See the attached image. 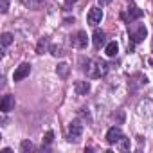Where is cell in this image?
<instances>
[{"label":"cell","mask_w":153,"mask_h":153,"mask_svg":"<svg viewBox=\"0 0 153 153\" xmlns=\"http://www.w3.org/2000/svg\"><path fill=\"white\" fill-rule=\"evenodd\" d=\"M149 63H151V67H153V59H151V61H149Z\"/></svg>","instance_id":"obj_24"},{"label":"cell","mask_w":153,"mask_h":153,"mask_svg":"<svg viewBox=\"0 0 153 153\" xmlns=\"http://www.w3.org/2000/svg\"><path fill=\"white\" fill-rule=\"evenodd\" d=\"M0 7H2V9H0V11H2V13H7V0H0Z\"/></svg>","instance_id":"obj_21"},{"label":"cell","mask_w":153,"mask_h":153,"mask_svg":"<svg viewBox=\"0 0 153 153\" xmlns=\"http://www.w3.org/2000/svg\"><path fill=\"white\" fill-rule=\"evenodd\" d=\"M123 137V131H121V128H117V126H112L108 131H106V142L108 144H117V140Z\"/></svg>","instance_id":"obj_7"},{"label":"cell","mask_w":153,"mask_h":153,"mask_svg":"<svg viewBox=\"0 0 153 153\" xmlns=\"http://www.w3.org/2000/svg\"><path fill=\"white\" fill-rule=\"evenodd\" d=\"M151 49H153V42H151Z\"/></svg>","instance_id":"obj_25"},{"label":"cell","mask_w":153,"mask_h":153,"mask_svg":"<svg viewBox=\"0 0 153 153\" xmlns=\"http://www.w3.org/2000/svg\"><path fill=\"white\" fill-rule=\"evenodd\" d=\"M25 4H27L31 9H40V7L45 4V0H25Z\"/></svg>","instance_id":"obj_15"},{"label":"cell","mask_w":153,"mask_h":153,"mask_svg":"<svg viewBox=\"0 0 153 153\" xmlns=\"http://www.w3.org/2000/svg\"><path fill=\"white\" fill-rule=\"evenodd\" d=\"M92 67H87V70L90 72V78H103L108 72V63L103 61V59H94L90 61Z\"/></svg>","instance_id":"obj_1"},{"label":"cell","mask_w":153,"mask_h":153,"mask_svg":"<svg viewBox=\"0 0 153 153\" xmlns=\"http://www.w3.org/2000/svg\"><path fill=\"white\" fill-rule=\"evenodd\" d=\"M76 2H78V0H67V2H65V6L68 7V6H72V4H76Z\"/></svg>","instance_id":"obj_22"},{"label":"cell","mask_w":153,"mask_h":153,"mask_svg":"<svg viewBox=\"0 0 153 153\" xmlns=\"http://www.w3.org/2000/svg\"><path fill=\"white\" fill-rule=\"evenodd\" d=\"M70 42H72V47H76V49H85L87 43H88V36H87L85 31H78V33L72 36Z\"/></svg>","instance_id":"obj_3"},{"label":"cell","mask_w":153,"mask_h":153,"mask_svg":"<svg viewBox=\"0 0 153 153\" xmlns=\"http://www.w3.org/2000/svg\"><path fill=\"white\" fill-rule=\"evenodd\" d=\"M81 135H83V124L79 121H74L68 124V140L70 142H79Z\"/></svg>","instance_id":"obj_2"},{"label":"cell","mask_w":153,"mask_h":153,"mask_svg":"<svg viewBox=\"0 0 153 153\" xmlns=\"http://www.w3.org/2000/svg\"><path fill=\"white\" fill-rule=\"evenodd\" d=\"M115 146H117L121 151H126V149H130V139H126V137L123 135V137L117 140V144H115Z\"/></svg>","instance_id":"obj_14"},{"label":"cell","mask_w":153,"mask_h":153,"mask_svg":"<svg viewBox=\"0 0 153 153\" xmlns=\"http://www.w3.org/2000/svg\"><path fill=\"white\" fill-rule=\"evenodd\" d=\"M31 74V63H22L20 67H16L15 74H13V81H22Z\"/></svg>","instance_id":"obj_4"},{"label":"cell","mask_w":153,"mask_h":153,"mask_svg":"<svg viewBox=\"0 0 153 153\" xmlns=\"http://www.w3.org/2000/svg\"><path fill=\"white\" fill-rule=\"evenodd\" d=\"M20 149H22V153H29V151H33V149H34V146H33V142L24 140V142L20 144Z\"/></svg>","instance_id":"obj_17"},{"label":"cell","mask_w":153,"mask_h":153,"mask_svg":"<svg viewBox=\"0 0 153 153\" xmlns=\"http://www.w3.org/2000/svg\"><path fill=\"white\" fill-rule=\"evenodd\" d=\"M74 88H76V94L78 96H87L90 92V83L88 81H76Z\"/></svg>","instance_id":"obj_10"},{"label":"cell","mask_w":153,"mask_h":153,"mask_svg":"<svg viewBox=\"0 0 153 153\" xmlns=\"http://www.w3.org/2000/svg\"><path fill=\"white\" fill-rule=\"evenodd\" d=\"M79 117H83V119H87V121L90 123V114L87 112V108H81V112H79Z\"/></svg>","instance_id":"obj_20"},{"label":"cell","mask_w":153,"mask_h":153,"mask_svg":"<svg viewBox=\"0 0 153 153\" xmlns=\"http://www.w3.org/2000/svg\"><path fill=\"white\" fill-rule=\"evenodd\" d=\"M146 34H148V29H146V25H137V29L130 33L131 43H140V42L146 38Z\"/></svg>","instance_id":"obj_6"},{"label":"cell","mask_w":153,"mask_h":153,"mask_svg":"<svg viewBox=\"0 0 153 153\" xmlns=\"http://www.w3.org/2000/svg\"><path fill=\"white\" fill-rule=\"evenodd\" d=\"M87 20H88V24L90 25H97V24H101V20H103V9L101 7H92L90 11H88V15H87Z\"/></svg>","instance_id":"obj_5"},{"label":"cell","mask_w":153,"mask_h":153,"mask_svg":"<svg viewBox=\"0 0 153 153\" xmlns=\"http://www.w3.org/2000/svg\"><path fill=\"white\" fill-rule=\"evenodd\" d=\"M11 43H13V34L11 33H4L2 34V45L4 47H9Z\"/></svg>","instance_id":"obj_16"},{"label":"cell","mask_w":153,"mask_h":153,"mask_svg":"<svg viewBox=\"0 0 153 153\" xmlns=\"http://www.w3.org/2000/svg\"><path fill=\"white\" fill-rule=\"evenodd\" d=\"M52 140H54V133H52V131H47V135H45V140H43V146H49V144H52Z\"/></svg>","instance_id":"obj_19"},{"label":"cell","mask_w":153,"mask_h":153,"mask_svg":"<svg viewBox=\"0 0 153 153\" xmlns=\"http://www.w3.org/2000/svg\"><path fill=\"white\" fill-rule=\"evenodd\" d=\"M105 42H106L105 33L99 31V29H96V31H94V36H92V43H94V47H96V49H101V45H105Z\"/></svg>","instance_id":"obj_11"},{"label":"cell","mask_w":153,"mask_h":153,"mask_svg":"<svg viewBox=\"0 0 153 153\" xmlns=\"http://www.w3.org/2000/svg\"><path fill=\"white\" fill-rule=\"evenodd\" d=\"M105 52H106V56H110V58H114V56H117V52H119V45H117L115 42H110V43L106 45V49H105Z\"/></svg>","instance_id":"obj_12"},{"label":"cell","mask_w":153,"mask_h":153,"mask_svg":"<svg viewBox=\"0 0 153 153\" xmlns=\"http://www.w3.org/2000/svg\"><path fill=\"white\" fill-rule=\"evenodd\" d=\"M142 15H144V13H142V9H139L137 6H131V7L128 9V16H126V15H123V18H124V20H128V24H130V22L139 20Z\"/></svg>","instance_id":"obj_8"},{"label":"cell","mask_w":153,"mask_h":153,"mask_svg":"<svg viewBox=\"0 0 153 153\" xmlns=\"http://www.w3.org/2000/svg\"><path fill=\"white\" fill-rule=\"evenodd\" d=\"M68 70H70V67L67 65V63H59L58 67H56V72H58V76H59V78H67V76H68Z\"/></svg>","instance_id":"obj_13"},{"label":"cell","mask_w":153,"mask_h":153,"mask_svg":"<svg viewBox=\"0 0 153 153\" xmlns=\"http://www.w3.org/2000/svg\"><path fill=\"white\" fill-rule=\"evenodd\" d=\"M51 52H52L54 56H63V54H65L63 47H59V45H52V47H51Z\"/></svg>","instance_id":"obj_18"},{"label":"cell","mask_w":153,"mask_h":153,"mask_svg":"<svg viewBox=\"0 0 153 153\" xmlns=\"http://www.w3.org/2000/svg\"><path fill=\"white\" fill-rule=\"evenodd\" d=\"M13 108H15V97L13 96H4L2 101H0V110H2L4 114H7Z\"/></svg>","instance_id":"obj_9"},{"label":"cell","mask_w":153,"mask_h":153,"mask_svg":"<svg viewBox=\"0 0 153 153\" xmlns=\"http://www.w3.org/2000/svg\"><path fill=\"white\" fill-rule=\"evenodd\" d=\"M110 2H112V0H99L101 6H106V4H110Z\"/></svg>","instance_id":"obj_23"}]
</instances>
